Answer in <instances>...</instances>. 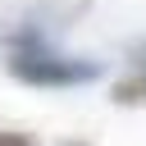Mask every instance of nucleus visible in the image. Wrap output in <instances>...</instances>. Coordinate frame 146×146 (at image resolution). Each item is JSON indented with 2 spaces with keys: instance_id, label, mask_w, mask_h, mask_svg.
I'll return each mask as SVG.
<instances>
[{
  "instance_id": "obj_1",
  "label": "nucleus",
  "mask_w": 146,
  "mask_h": 146,
  "mask_svg": "<svg viewBox=\"0 0 146 146\" xmlns=\"http://www.w3.org/2000/svg\"><path fill=\"white\" fill-rule=\"evenodd\" d=\"M5 46V73L23 87H87L96 78H105V59L91 55H68L50 41L46 23L23 18L14 32L0 36Z\"/></svg>"
},
{
  "instance_id": "obj_2",
  "label": "nucleus",
  "mask_w": 146,
  "mask_h": 146,
  "mask_svg": "<svg viewBox=\"0 0 146 146\" xmlns=\"http://www.w3.org/2000/svg\"><path fill=\"white\" fill-rule=\"evenodd\" d=\"M110 100H114V105H146V78H141V73L119 78L114 91H110Z\"/></svg>"
},
{
  "instance_id": "obj_3",
  "label": "nucleus",
  "mask_w": 146,
  "mask_h": 146,
  "mask_svg": "<svg viewBox=\"0 0 146 146\" xmlns=\"http://www.w3.org/2000/svg\"><path fill=\"white\" fill-rule=\"evenodd\" d=\"M0 146H41L32 132H18V128H0Z\"/></svg>"
},
{
  "instance_id": "obj_4",
  "label": "nucleus",
  "mask_w": 146,
  "mask_h": 146,
  "mask_svg": "<svg viewBox=\"0 0 146 146\" xmlns=\"http://www.w3.org/2000/svg\"><path fill=\"white\" fill-rule=\"evenodd\" d=\"M128 68H132V73H141V78H146V36H141V41H132V46H128Z\"/></svg>"
},
{
  "instance_id": "obj_5",
  "label": "nucleus",
  "mask_w": 146,
  "mask_h": 146,
  "mask_svg": "<svg viewBox=\"0 0 146 146\" xmlns=\"http://www.w3.org/2000/svg\"><path fill=\"white\" fill-rule=\"evenodd\" d=\"M64 146H87V141H78V137H68V141H64Z\"/></svg>"
}]
</instances>
